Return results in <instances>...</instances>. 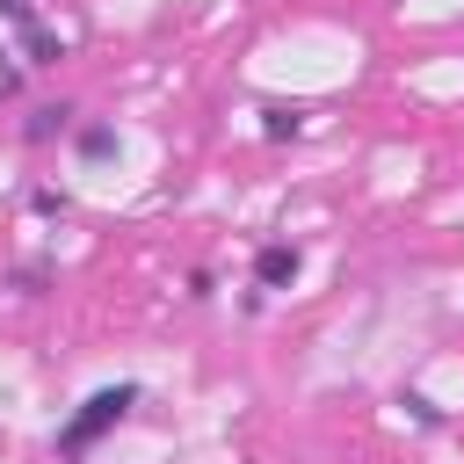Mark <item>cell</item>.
Masks as SVG:
<instances>
[{
  "instance_id": "1",
  "label": "cell",
  "mask_w": 464,
  "mask_h": 464,
  "mask_svg": "<svg viewBox=\"0 0 464 464\" xmlns=\"http://www.w3.org/2000/svg\"><path fill=\"white\" fill-rule=\"evenodd\" d=\"M130 406H138V384L123 377V384H102V392H87L80 406H72V420L58 428V464H80L102 435H116L123 420H130Z\"/></svg>"
},
{
  "instance_id": "2",
  "label": "cell",
  "mask_w": 464,
  "mask_h": 464,
  "mask_svg": "<svg viewBox=\"0 0 464 464\" xmlns=\"http://www.w3.org/2000/svg\"><path fill=\"white\" fill-rule=\"evenodd\" d=\"M297 268H304V254H297L290 239H268V246L254 254V290H290Z\"/></svg>"
},
{
  "instance_id": "3",
  "label": "cell",
  "mask_w": 464,
  "mask_h": 464,
  "mask_svg": "<svg viewBox=\"0 0 464 464\" xmlns=\"http://www.w3.org/2000/svg\"><path fill=\"white\" fill-rule=\"evenodd\" d=\"M72 116H80L72 102H36V109L22 116V138H29V145H51V138H65V130H72Z\"/></svg>"
},
{
  "instance_id": "4",
  "label": "cell",
  "mask_w": 464,
  "mask_h": 464,
  "mask_svg": "<svg viewBox=\"0 0 464 464\" xmlns=\"http://www.w3.org/2000/svg\"><path fill=\"white\" fill-rule=\"evenodd\" d=\"M116 123H72V152L87 160V167H102V160H116Z\"/></svg>"
},
{
  "instance_id": "5",
  "label": "cell",
  "mask_w": 464,
  "mask_h": 464,
  "mask_svg": "<svg viewBox=\"0 0 464 464\" xmlns=\"http://www.w3.org/2000/svg\"><path fill=\"white\" fill-rule=\"evenodd\" d=\"M58 58H65V36H51L44 22L22 29V65H58Z\"/></svg>"
},
{
  "instance_id": "6",
  "label": "cell",
  "mask_w": 464,
  "mask_h": 464,
  "mask_svg": "<svg viewBox=\"0 0 464 464\" xmlns=\"http://www.w3.org/2000/svg\"><path fill=\"white\" fill-rule=\"evenodd\" d=\"M297 130H304V109H290V102H268V109H261V138H268V145H283V138H297Z\"/></svg>"
},
{
  "instance_id": "7",
  "label": "cell",
  "mask_w": 464,
  "mask_h": 464,
  "mask_svg": "<svg viewBox=\"0 0 464 464\" xmlns=\"http://www.w3.org/2000/svg\"><path fill=\"white\" fill-rule=\"evenodd\" d=\"M399 406H406V413H413L420 428H442V420H450V413H442V406H435L428 392H399Z\"/></svg>"
},
{
  "instance_id": "8",
  "label": "cell",
  "mask_w": 464,
  "mask_h": 464,
  "mask_svg": "<svg viewBox=\"0 0 464 464\" xmlns=\"http://www.w3.org/2000/svg\"><path fill=\"white\" fill-rule=\"evenodd\" d=\"M0 22H14V29H36V0H0Z\"/></svg>"
},
{
  "instance_id": "9",
  "label": "cell",
  "mask_w": 464,
  "mask_h": 464,
  "mask_svg": "<svg viewBox=\"0 0 464 464\" xmlns=\"http://www.w3.org/2000/svg\"><path fill=\"white\" fill-rule=\"evenodd\" d=\"M29 210H36V218H65V196H58V188H36Z\"/></svg>"
},
{
  "instance_id": "10",
  "label": "cell",
  "mask_w": 464,
  "mask_h": 464,
  "mask_svg": "<svg viewBox=\"0 0 464 464\" xmlns=\"http://www.w3.org/2000/svg\"><path fill=\"white\" fill-rule=\"evenodd\" d=\"M7 94H22V65H14V58H0V102H7Z\"/></svg>"
}]
</instances>
